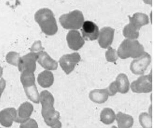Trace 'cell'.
Here are the masks:
<instances>
[{
    "mask_svg": "<svg viewBox=\"0 0 157 132\" xmlns=\"http://www.w3.org/2000/svg\"><path fill=\"white\" fill-rule=\"evenodd\" d=\"M40 100L42 105V116L46 124L52 128H61L60 115L54 107V99L53 95L48 90H44L40 93Z\"/></svg>",
    "mask_w": 157,
    "mask_h": 132,
    "instance_id": "1",
    "label": "cell"
},
{
    "mask_svg": "<svg viewBox=\"0 0 157 132\" xmlns=\"http://www.w3.org/2000/svg\"><path fill=\"white\" fill-rule=\"evenodd\" d=\"M34 19L43 32L46 35H53L56 33L58 27L54 14L48 9L38 10L34 15Z\"/></svg>",
    "mask_w": 157,
    "mask_h": 132,
    "instance_id": "2",
    "label": "cell"
},
{
    "mask_svg": "<svg viewBox=\"0 0 157 132\" xmlns=\"http://www.w3.org/2000/svg\"><path fill=\"white\" fill-rule=\"evenodd\" d=\"M144 53L143 46L138 41L129 39L124 40L118 51V55L123 59L130 57L137 58L142 55Z\"/></svg>",
    "mask_w": 157,
    "mask_h": 132,
    "instance_id": "3",
    "label": "cell"
},
{
    "mask_svg": "<svg viewBox=\"0 0 157 132\" xmlns=\"http://www.w3.org/2000/svg\"><path fill=\"white\" fill-rule=\"evenodd\" d=\"M62 26L66 29L78 30L83 24L84 18L81 11L75 10L62 15L59 19Z\"/></svg>",
    "mask_w": 157,
    "mask_h": 132,
    "instance_id": "4",
    "label": "cell"
},
{
    "mask_svg": "<svg viewBox=\"0 0 157 132\" xmlns=\"http://www.w3.org/2000/svg\"><path fill=\"white\" fill-rule=\"evenodd\" d=\"M131 88L133 93H148L152 91V72L147 75L139 77L136 81L132 82Z\"/></svg>",
    "mask_w": 157,
    "mask_h": 132,
    "instance_id": "5",
    "label": "cell"
},
{
    "mask_svg": "<svg viewBox=\"0 0 157 132\" xmlns=\"http://www.w3.org/2000/svg\"><path fill=\"white\" fill-rule=\"evenodd\" d=\"M37 59V53L33 52L20 57L17 65L19 71L21 73L24 72L34 73L36 69Z\"/></svg>",
    "mask_w": 157,
    "mask_h": 132,
    "instance_id": "6",
    "label": "cell"
},
{
    "mask_svg": "<svg viewBox=\"0 0 157 132\" xmlns=\"http://www.w3.org/2000/svg\"><path fill=\"white\" fill-rule=\"evenodd\" d=\"M151 61V57L147 53L134 60L130 65V70L136 75H142L147 70Z\"/></svg>",
    "mask_w": 157,
    "mask_h": 132,
    "instance_id": "7",
    "label": "cell"
},
{
    "mask_svg": "<svg viewBox=\"0 0 157 132\" xmlns=\"http://www.w3.org/2000/svg\"><path fill=\"white\" fill-rule=\"evenodd\" d=\"M80 60V55L78 53H74L63 55L60 59L59 62L63 70L68 75L74 70Z\"/></svg>",
    "mask_w": 157,
    "mask_h": 132,
    "instance_id": "8",
    "label": "cell"
},
{
    "mask_svg": "<svg viewBox=\"0 0 157 132\" xmlns=\"http://www.w3.org/2000/svg\"><path fill=\"white\" fill-rule=\"evenodd\" d=\"M81 32L86 41H94L97 39L99 34L98 26L92 21H86L83 23Z\"/></svg>",
    "mask_w": 157,
    "mask_h": 132,
    "instance_id": "9",
    "label": "cell"
},
{
    "mask_svg": "<svg viewBox=\"0 0 157 132\" xmlns=\"http://www.w3.org/2000/svg\"><path fill=\"white\" fill-rule=\"evenodd\" d=\"M114 30L109 27H105L101 30L98 42L101 47L107 49L111 45L114 38Z\"/></svg>",
    "mask_w": 157,
    "mask_h": 132,
    "instance_id": "10",
    "label": "cell"
},
{
    "mask_svg": "<svg viewBox=\"0 0 157 132\" xmlns=\"http://www.w3.org/2000/svg\"><path fill=\"white\" fill-rule=\"evenodd\" d=\"M67 40L69 48L74 50H79L85 43L84 39L77 31H69L67 36Z\"/></svg>",
    "mask_w": 157,
    "mask_h": 132,
    "instance_id": "11",
    "label": "cell"
},
{
    "mask_svg": "<svg viewBox=\"0 0 157 132\" xmlns=\"http://www.w3.org/2000/svg\"><path fill=\"white\" fill-rule=\"evenodd\" d=\"M37 53L38 62L45 69L49 71H54L57 69V62L51 58L46 52L41 51Z\"/></svg>",
    "mask_w": 157,
    "mask_h": 132,
    "instance_id": "12",
    "label": "cell"
},
{
    "mask_svg": "<svg viewBox=\"0 0 157 132\" xmlns=\"http://www.w3.org/2000/svg\"><path fill=\"white\" fill-rule=\"evenodd\" d=\"M33 111V106L30 103L26 102L22 103L17 111L15 121L18 123H24L29 118Z\"/></svg>",
    "mask_w": 157,
    "mask_h": 132,
    "instance_id": "13",
    "label": "cell"
},
{
    "mask_svg": "<svg viewBox=\"0 0 157 132\" xmlns=\"http://www.w3.org/2000/svg\"><path fill=\"white\" fill-rule=\"evenodd\" d=\"M17 116V111L13 108L5 109L0 112V123L5 127L12 125Z\"/></svg>",
    "mask_w": 157,
    "mask_h": 132,
    "instance_id": "14",
    "label": "cell"
},
{
    "mask_svg": "<svg viewBox=\"0 0 157 132\" xmlns=\"http://www.w3.org/2000/svg\"><path fill=\"white\" fill-rule=\"evenodd\" d=\"M130 24L128 25L133 30L139 32L141 28L149 23L148 18L147 15L141 13H137L132 17L129 16Z\"/></svg>",
    "mask_w": 157,
    "mask_h": 132,
    "instance_id": "15",
    "label": "cell"
},
{
    "mask_svg": "<svg viewBox=\"0 0 157 132\" xmlns=\"http://www.w3.org/2000/svg\"><path fill=\"white\" fill-rule=\"evenodd\" d=\"M108 97L106 89H95L91 91L89 94L90 100L98 104H102L105 102L107 101Z\"/></svg>",
    "mask_w": 157,
    "mask_h": 132,
    "instance_id": "16",
    "label": "cell"
},
{
    "mask_svg": "<svg viewBox=\"0 0 157 132\" xmlns=\"http://www.w3.org/2000/svg\"><path fill=\"white\" fill-rule=\"evenodd\" d=\"M37 79L40 86L46 88L50 87L53 84L54 78L51 72L45 71L39 74Z\"/></svg>",
    "mask_w": 157,
    "mask_h": 132,
    "instance_id": "17",
    "label": "cell"
},
{
    "mask_svg": "<svg viewBox=\"0 0 157 132\" xmlns=\"http://www.w3.org/2000/svg\"><path fill=\"white\" fill-rule=\"evenodd\" d=\"M116 120L118 127L120 128H131L134 123L133 119L131 116L121 112L116 115Z\"/></svg>",
    "mask_w": 157,
    "mask_h": 132,
    "instance_id": "18",
    "label": "cell"
},
{
    "mask_svg": "<svg viewBox=\"0 0 157 132\" xmlns=\"http://www.w3.org/2000/svg\"><path fill=\"white\" fill-rule=\"evenodd\" d=\"M118 92L121 94H125L130 89V83L126 75L121 73L116 78L115 81Z\"/></svg>",
    "mask_w": 157,
    "mask_h": 132,
    "instance_id": "19",
    "label": "cell"
},
{
    "mask_svg": "<svg viewBox=\"0 0 157 132\" xmlns=\"http://www.w3.org/2000/svg\"><path fill=\"white\" fill-rule=\"evenodd\" d=\"M115 117V112L110 108L103 109L100 114L101 121L106 125L113 123L114 121Z\"/></svg>",
    "mask_w": 157,
    "mask_h": 132,
    "instance_id": "20",
    "label": "cell"
},
{
    "mask_svg": "<svg viewBox=\"0 0 157 132\" xmlns=\"http://www.w3.org/2000/svg\"><path fill=\"white\" fill-rule=\"evenodd\" d=\"M21 80L24 88L36 84L35 77L34 73L27 72H22Z\"/></svg>",
    "mask_w": 157,
    "mask_h": 132,
    "instance_id": "21",
    "label": "cell"
},
{
    "mask_svg": "<svg viewBox=\"0 0 157 132\" xmlns=\"http://www.w3.org/2000/svg\"><path fill=\"white\" fill-rule=\"evenodd\" d=\"M24 89L29 99L33 102L38 104L40 101V96L36 85L34 84Z\"/></svg>",
    "mask_w": 157,
    "mask_h": 132,
    "instance_id": "22",
    "label": "cell"
},
{
    "mask_svg": "<svg viewBox=\"0 0 157 132\" xmlns=\"http://www.w3.org/2000/svg\"><path fill=\"white\" fill-rule=\"evenodd\" d=\"M140 123L144 128H152V117L147 112L142 113L139 117Z\"/></svg>",
    "mask_w": 157,
    "mask_h": 132,
    "instance_id": "23",
    "label": "cell"
},
{
    "mask_svg": "<svg viewBox=\"0 0 157 132\" xmlns=\"http://www.w3.org/2000/svg\"><path fill=\"white\" fill-rule=\"evenodd\" d=\"M20 58L19 53L15 51H10L6 57V60L9 64L17 66Z\"/></svg>",
    "mask_w": 157,
    "mask_h": 132,
    "instance_id": "24",
    "label": "cell"
},
{
    "mask_svg": "<svg viewBox=\"0 0 157 132\" xmlns=\"http://www.w3.org/2000/svg\"><path fill=\"white\" fill-rule=\"evenodd\" d=\"M20 128H38L36 122L33 119L29 118L26 121L21 123Z\"/></svg>",
    "mask_w": 157,
    "mask_h": 132,
    "instance_id": "25",
    "label": "cell"
},
{
    "mask_svg": "<svg viewBox=\"0 0 157 132\" xmlns=\"http://www.w3.org/2000/svg\"><path fill=\"white\" fill-rule=\"evenodd\" d=\"M106 89L108 95L109 96H113L118 92L115 81L112 83Z\"/></svg>",
    "mask_w": 157,
    "mask_h": 132,
    "instance_id": "26",
    "label": "cell"
},
{
    "mask_svg": "<svg viewBox=\"0 0 157 132\" xmlns=\"http://www.w3.org/2000/svg\"><path fill=\"white\" fill-rule=\"evenodd\" d=\"M42 47L41 42L40 41L35 42L32 46L30 49L31 52H34V51L40 50L44 49Z\"/></svg>",
    "mask_w": 157,
    "mask_h": 132,
    "instance_id": "27",
    "label": "cell"
},
{
    "mask_svg": "<svg viewBox=\"0 0 157 132\" xmlns=\"http://www.w3.org/2000/svg\"><path fill=\"white\" fill-rule=\"evenodd\" d=\"M5 87L6 82L3 78H2L0 80V98H1V96L3 93Z\"/></svg>",
    "mask_w": 157,
    "mask_h": 132,
    "instance_id": "28",
    "label": "cell"
},
{
    "mask_svg": "<svg viewBox=\"0 0 157 132\" xmlns=\"http://www.w3.org/2000/svg\"><path fill=\"white\" fill-rule=\"evenodd\" d=\"M3 68L0 65V78L1 77L3 74Z\"/></svg>",
    "mask_w": 157,
    "mask_h": 132,
    "instance_id": "29",
    "label": "cell"
},
{
    "mask_svg": "<svg viewBox=\"0 0 157 132\" xmlns=\"http://www.w3.org/2000/svg\"><path fill=\"white\" fill-rule=\"evenodd\" d=\"M11 1H12V0H11Z\"/></svg>",
    "mask_w": 157,
    "mask_h": 132,
    "instance_id": "30",
    "label": "cell"
}]
</instances>
